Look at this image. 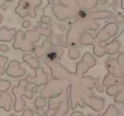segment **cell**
<instances>
[{"mask_svg":"<svg viewBox=\"0 0 124 116\" xmlns=\"http://www.w3.org/2000/svg\"><path fill=\"white\" fill-rule=\"evenodd\" d=\"M69 90L67 89L62 94L50 98L48 109L46 111V116H65L70 110L69 107Z\"/></svg>","mask_w":124,"mask_h":116,"instance_id":"1","label":"cell"},{"mask_svg":"<svg viewBox=\"0 0 124 116\" xmlns=\"http://www.w3.org/2000/svg\"><path fill=\"white\" fill-rule=\"evenodd\" d=\"M28 82L26 80H19L18 86H14L13 88V94L15 98V102L14 105V110L15 112H20L23 110L26 106V102L22 98L23 96H25L28 99H32L33 97V94L36 92L33 91L32 89H26Z\"/></svg>","mask_w":124,"mask_h":116,"instance_id":"2","label":"cell"},{"mask_svg":"<svg viewBox=\"0 0 124 116\" xmlns=\"http://www.w3.org/2000/svg\"><path fill=\"white\" fill-rule=\"evenodd\" d=\"M41 4V0H20L15 8V13L21 18H25L29 15L32 18L36 17V9Z\"/></svg>","mask_w":124,"mask_h":116,"instance_id":"3","label":"cell"},{"mask_svg":"<svg viewBox=\"0 0 124 116\" xmlns=\"http://www.w3.org/2000/svg\"><path fill=\"white\" fill-rule=\"evenodd\" d=\"M36 76L37 77H31V75H28L26 78V81L28 84H35L37 87H40L42 85H45L47 83V78L48 77V74L47 73H44V69L39 67L35 70Z\"/></svg>","mask_w":124,"mask_h":116,"instance_id":"4","label":"cell"},{"mask_svg":"<svg viewBox=\"0 0 124 116\" xmlns=\"http://www.w3.org/2000/svg\"><path fill=\"white\" fill-rule=\"evenodd\" d=\"M63 54V49L62 48H52L48 49L43 56V60L46 63H56L59 61Z\"/></svg>","mask_w":124,"mask_h":116,"instance_id":"5","label":"cell"},{"mask_svg":"<svg viewBox=\"0 0 124 116\" xmlns=\"http://www.w3.org/2000/svg\"><path fill=\"white\" fill-rule=\"evenodd\" d=\"M6 73L8 76L13 78H17L24 74V73L20 71V69L19 67V62L15 61H13L9 63Z\"/></svg>","mask_w":124,"mask_h":116,"instance_id":"6","label":"cell"},{"mask_svg":"<svg viewBox=\"0 0 124 116\" xmlns=\"http://www.w3.org/2000/svg\"><path fill=\"white\" fill-rule=\"evenodd\" d=\"M13 102V98L8 92H4L0 96V108L4 109L6 111L8 112L11 110Z\"/></svg>","mask_w":124,"mask_h":116,"instance_id":"7","label":"cell"},{"mask_svg":"<svg viewBox=\"0 0 124 116\" xmlns=\"http://www.w3.org/2000/svg\"><path fill=\"white\" fill-rule=\"evenodd\" d=\"M16 34L15 29L8 30L6 27H3L0 29V41L10 42Z\"/></svg>","mask_w":124,"mask_h":116,"instance_id":"8","label":"cell"},{"mask_svg":"<svg viewBox=\"0 0 124 116\" xmlns=\"http://www.w3.org/2000/svg\"><path fill=\"white\" fill-rule=\"evenodd\" d=\"M11 83L8 80H1L0 78V92L4 93L6 92L7 90H8L9 88L10 87Z\"/></svg>","mask_w":124,"mask_h":116,"instance_id":"9","label":"cell"},{"mask_svg":"<svg viewBox=\"0 0 124 116\" xmlns=\"http://www.w3.org/2000/svg\"><path fill=\"white\" fill-rule=\"evenodd\" d=\"M8 61V58L0 55V75H3L5 73V66Z\"/></svg>","mask_w":124,"mask_h":116,"instance_id":"10","label":"cell"},{"mask_svg":"<svg viewBox=\"0 0 124 116\" xmlns=\"http://www.w3.org/2000/svg\"><path fill=\"white\" fill-rule=\"evenodd\" d=\"M46 104V101L43 98H37L35 102V105L37 109H41L42 107H44Z\"/></svg>","mask_w":124,"mask_h":116,"instance_id":"11","label":"cell"},{"mask_svg":"<svg viewBox=\"0 0 124 116\" xmlns=\"http://www.w3.org/2000/svg\"><path fill=\"white\" fill-rule=\"evenodd\" d=\"M9 48L6 45H0V51L3 52H8Z\"/></svg>","mask_w":124,"mask_h":116,"instance_id":"12","label":"cell"},{"mask_svg":"<svg viewBox=\"0 0 124 116\" xmlns=\"http://www.w3.org/2000/svg\"><path fill=\"white\" fill-rule=\"evenodd\" d=\"M22 116H33V113L32 111H31V109H27L24 111Z\"/></svg>","mask_w":124,"mask_h":116,"instance_id":"13","label":"cell"},{"mask_svg":"<svg viewBox=\"0 0 124 116\" xmlns=\"http://www.w3.org/2000/svg\"><path fill=\"white\" fill-rule=\"evenodd\" d=\"M45 113H46V111H44V109H38V110H37V114L39 116H44Z\"/></svg>","mask_w":124,"mask_h":116,"instance_id":"14","label":"cell"},{"mask_svg":"<svg viewBox=\"0 0 124 116\" xmlns=\"http://www.w3.org/2000/svg\"><path fill=\"white\" fill-rule=\"evenodd\" d=\"M70 116H83V114L81 113V112H74V113H72V114H71Z\"/></svg>","mask_w":124,"mask_h":116,"instance_id":"15","label":"cell"},{"mask_svg":"<svg viewBox=\"0 0 124 116\" xmlns=\"http://www.w3.org/2000/svg\"><path fill=\"white\" fill-rule=\"evenodd\" d=\"M2 19H3V17H2V16H1V14H0V23L1 22V21H2Z\"/></svg>","mask_w":124,"mask_h":116,"instance_id":"16","label":"cell"},{"mask_svg":"<svg viewBox=\"0 0 124 116\" xmlns=\"http://www.w3.org/2000/svg\"><path fill=\"white\" fill-rule=\"evenodd\" d=\"M5 1H13V0H5Z\"/></svg>","mask_w":124,"mask_h":116,"instance_id":"17","label":"cell"},{"mask_svg":"<svg viewBox=\"0 0 124 116\" xmlns=\"http://www.w3.org/2000/svg\"><path fill=\"white\" fill-rule=\"evenodd\" d=\"M10 116H16V115H15V114H11Z\"/></svg>","mask_w":124,"mask_h":116,"instance_id":"18","label":"cell"}]
</instances>
